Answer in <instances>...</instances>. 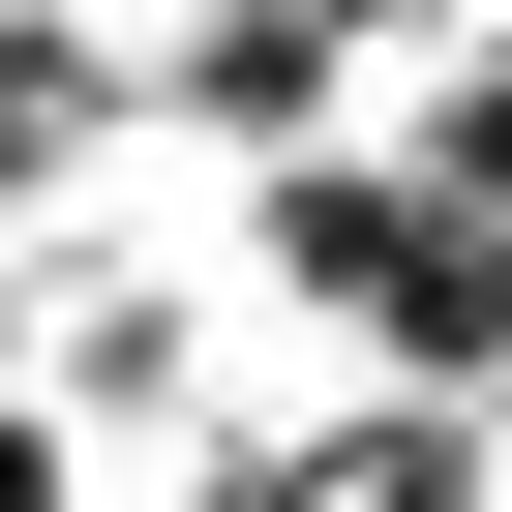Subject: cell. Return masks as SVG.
<instances>
[{"label": "cell", "instance_id": "cell-1", "mask_svg": "<svg viewBox=\"0 0 512 512\" xmlns=\"http://www.w3.org/2000/svg\"><path fill=\"white\" fill-rule=\"evenodd\" d=\"M0 512H91V482H61V422H31V392H0Z\"/></svg>", "mask_w": 512, "mask_h": 512}]
</instances>
